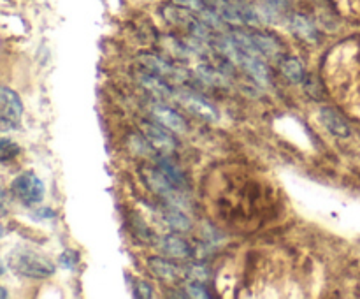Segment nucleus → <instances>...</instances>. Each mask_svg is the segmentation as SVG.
Masks as SVG:
<instances>
[{
  "label": "nucleus",
  "instance_id": "25",
  "mask_svg": "<svg viewBox=\"0 0 360 299\" xmlns=\"http://www.w3.org/2000/svg\"><path fill=\"white\" fill-rule=\"evenodd\" d=\"M136 295L139 298H153V287H151L148 281L144 280H137L136 281Z\"/></svg>",
  "mask_w": 360,
  "mask_h": 299
},
{
  "label": "nucleus",
  "instance_id": "13",
  "mask_svg": "<svg viewBox=\"0 0 360 299\" xmlns=\"http://www.w3.org/2000/svg\"><path fill=\"white\" fill-rule=\"evenodd\" d=\"M139 62L143 63L148 70H151V72L158 74V76H162V77H172V79H179L181 76H185V72H183L181 69L171 65L167 60L160 58V56L153 55V53H141Z\"/></svg>",
  "mask_w": 360,
  "mask_h": 299
},
{
  "label": "nucleus",
  "instance_id": "15",
  "mask_svg": "<svg viewBox=\"0 0 360 299\" xmlns=\"http://www.w3.org/2000/svg\"><path fill=\"white\" fill-rule=\"evenodd\" d=\"M137 81H139L141 84H143L146 90H150L151 94L157 95V97L160 98H167V97H172L174 95V91H172V88L169 87V83H165L164 79H162V76H158V74L151 72V70H139V72L136 74Z\"/></svg>",
  "mask_w": 360,
  "mask_h": 299
},
{
  "label": "nucleus",
  "instance_id": "4",
  "mask_svg": "<svg viewBox=\"0 0 360 299\" xmlns=\"http://www.w3.org/2000/svg\"><path fill=\"white\" fill-rule=\"evenodd\" d=\"M44 183L41 178L34 174L32 171H25L18 174L11 183V192L18 201L25 204V206H32V204H39L44 199Z\"/></svg>",
  "mask_w": 360,
  "mask_h": 299
},
{
  "label": "nucleus",
  "instance_id": "12",
  "mask_svg": "<svg viewBox=\"0 0 360 299\" xmlns=\"http://www.w3.org/2000/svg\"><path fill=\"white\" fill-rule=\"evenodd\" d=\"M157 246L160 248V252L164 253L165 257H171V259L186 260L190 259L193 253V250L190 248L188 243L174 234H165L162 236V238H158Z\"/></svg>",
  "mask_w": 360,
  "mask_h": 299
},
{
  "label": "nucleus",
  "instance_id": "11",
  "mask_svg": "<svg viewBox=\"0 0 360 299\" xmlns=\"http://www.w3.org/2000/svg\"><path fill=\"white\" fill-rule=\"evenodd\" d=\"M148 269L151 271L153 276L165 281V284H174V281L181 280L183 274H185V267L176 266L174 262H171L165 257H150L148 259Z\"/></svg>",
  "mask_w": 360,
  "mask_h": 299
},
{
  "label": "nucleus",
  "instance_id": "5",
  "mask_svg": "<svg viewBox=\"0 0 360 299\" xmlns=\"http://www.w3.org/2000/svg\"><path fill=\"white\" fill-rule=\"evenodd\" d=\"M320 123L323 125V129L330 134V136L338 137V139H348L352 137V125L347 120V116L336 109L334 106H320L319 111Z\"/></svg>",
  "mask_w": 360,
  "mask_h": 299
},
{
  "label": "nucleus",
  "instance_id": "24",
  "mask_svg": "<svg viewBox=\"0 0 360 299\" xmlns=\"http://www.w3.org/2000/svg\"><path fill=\"white\" fill-rule=\"evenodd\" d=\"M60 266L62 267H67V269H74L77 264V253L72 252V250H65V252L60 255L58 259Z\"/></svg>",
  "mask_w": 360,
  "mask_h": 299
},
{
  "label": "nucleus",
  "instance_id": "16",
  "mask_svg": "<svg viewBox=\"0 0 360 299\" xmlns=\"http://www.w3.org/2000/svg\"><path fill=\"white\" fill-rule=\"evenodd\" d=\"M280 72L292 84H302L306 81V69L295 56H283L280 60Z\"/></svg>",
  "mask_w": 360,
  "mask_h": 299
},
{
  "label": "nucleus",
  "instance_id": "27",
  "mask_svg": "<svg viewBox=\"0 0 360 299\" xmlns=\"http://www.w3.org/2000/svg\"><path fill=\"white\" fill-rule=\"evenodd\" d=\"M267 4H271V6L278 7V9H285V7L288 6V0H266Z\"/></svg>",
  "mask_w": 360,
  "mask_h": 299
},
{
  "label": "nucleus",
  "instance_id": "6",
  "mask_svg": "<svg viewBox=\"0 0 360 299\" xmlns=\"http://www.w3.org/2000/svg\"><path fill=\"white\" fill-rule=\"evenodd\" d=\"M141 132L148 137L151 144L155 146V150L158 153H171L178 148V143H176L174 136L169 132L167 127H164L158 122H150V120H143L139 125Z\"/></svg>",
  "mask_w": 360,
  "mask_h": 299
},
{
  "label": "nucleus",
  "instance_id": "10",
  "mask_svg": "<svg viewBox=\"0 0 360 299\" xmlns=\"http://www.w3.org/2000/svg\"><path fill=\"white\" fill-rule=\"evenodd\" d=\"M238 67H241L250 77H252L255 83H259L260 87L264 88H269L273 87V76H271V70L269 67L266 65L260 56L257 55H250V53L241 51V56H239V62Z\"/></svg>",
  "mask_w": 360,
  "mask_h": 299
},
{
  "label": "nucleus",
  "instance_id": "3",
  "mask_svg": "<svg viewBox=\"0 0 360 299\" xmlns=\"http://www.w3.org/2000/svg\"><path fill=\"white\" fill-rule=\"evenodd\" d=\"M143 174H144V179H146L148 186H150L158 197H162L167 206L179 208V210L188 208V201H186L185 193L181 192V189L172 185V183L165 178L164 172H162L160 169H144Z\"/></svg>",
  "mask_w": 360,
  "mask_h": 299
},
{
  "label": "nucleus",
  "instance_id": "8",
  "mask_svg": "<svg viewBox=\"0 0 360 299\" xmlns=\"http://www.w3.org/2000/svg\"><path fill=\"white\" fill-rule=\"evenodd\" d=\"M0 106H2V129L7 130L9 127L16 125L20 122L21 115H23V102H21L20 95L9 87L0 88Z\"/></svg>",
  "mask_w": 360,
  "mask_h": 299
},
{
  "label": "nucleus",
  "instance_id": "9",
  "mask_svg": "<svg viewBox=\"0 0 360 299\" xmlns=\"http://www.w3.org/2000/svg\"><path fill=\"white\" fill-rule=\"evenodd\" d=\"M151 116L157 120L158 123H162L164 127H167L169 130L176 134H186L188 132V123L183 118V115H179L176 109H172L171 106H165L162 102H150L148 104Z\"/></svg>",
  "mask_w": 360,
  "mask_h": 299
},
{
  "label": "nucleus",
  "instance_id": "20",
  "mask_svg": "<svg viewBox=\"0 0 360 299\" xmlns=\"http://www.w3.org/2000/svg\"><path fill=\"white\" fill-rule=\"evenodd\" d=\"M185 274L190 278V280H195V281H202L206 284L207 280L211 278V269L206 266V264H190V266L185 267Z\"/></svg>",
  "mask_w": 360,
  "mask_h": 299
},
{
  "label": "nucleus",
  "instance_id": "26",
  "mask_svg": "<svg viewBox=\"0 0 360 299\" xmlns=\"http://www.w3.org/2000/svg\"><path fill=\"white\" fill-rule=\"evenodd\" d=\"M34 218L35 220H53V218H56V211L49 206H41L34 211Z\"/></svg>",
  "mask_w": 360,
  "mask_h": 299
},
{
  "label": "nucleus",
  "instance_id": "14",
  "mask_svg": "<svg viewBox=\"0 0 360 299\" xmlns=\"http://www.w3.org/2000/svg\"><path fill=\"white\" fill-rule=\"evenodd\" d=\"M290 27L292 32L297 35L301 41L308 42V44H316L320 41V32L316 25L309 20L304 14H294L290 18Z\"/></svg>",
  "mask_w": 360,
  "mask_h": 299
},
{
  "label": "nucleus",
  "instance_id": "28",
  "mask_svg": "<svg viewBox=\"0 0 360 299\" xmlns=\"http://www.w3.org/2000/svg\"><path fill=\"white\" fill-rule=\"evenodd\" d=\"M243 2H245V0H243Z\"/></svg>",
  "mask_w": 360,
  "mask_h": 299
},
{
  "label": "nucleus",
  "instance_id": "2",
  "mask_svg": "<svg viewBox=\"0 0 360 299\" xmlns=\"http://www.w3.org/2000/svg\"><path fill=\"white\" fill-rule=\"evenodd\" d=\"M6 264L11 267V271L23 278H30V280H44L55 273V264L42 253L34 252L30 248H18L11 250L7 253Z\"/></svg>",
  "mask_w": 360,
  "mask_h": 299
},
{
  "label": "nucleus",
  "instance_id": "23",
  "mask_svg": "<svg viewBox=\"0 0 360 299\" xmlns=\"http://www.w3.org/2000/svg\"><path fill=\"white\" fill-rule=\"evenodd\" d=\"M172 2H174L176 6L185 7V9L192 11V13H195V14H199L200 11H204L207 7L206 0H172Z\"/></svg>",
  "mask_w": 360,
  "mask_h": 299
},
{
  "label": "nucleus",
  "instance_id": "17",
  "mask_svg": "<svg viewBox=\"0 0 360 299\" xmlns=\"http://www.w3.org/2000/svg\"><path fill=\"white\" fill-rule=\"evenodd\" d=\"M164 220L172 231H178V232H188L192 229V220L183 213V210L179 208H172L167 206L164 210Z\"/></svg>",
  "mask_w": 360,
  "mask_h": 299
},
{
  "label": "nucleus",
  "instance_id": "22",
  "mask_svg": "<svg viewBox=\"0 0 360 299\" xmlns=\"http://www.w3.org/2000/svg\"><path fill=\"white\" fill-rule=\"evenodd\" d=\"M185 291H186V295H190V298H200V299L211 298V292L207 291V287L202 284V281L190 280L188 284L185 285Z\"/></svg>",
  "mask_w": 360,
  "mask_h": 299
},
{
  "label": "nucleus",
  "instance_id": "18",
  "mask_svg": "<svg viewBox=\"0 0 360 299\" xmlns=\"http://www.w3.org/2000/svg\"><path fill=\"white\" fill-rule=\"evenodd\" d=\"M127 146L132 153L139 155L143 158H155L157 157V150H155L153 144L148 141V137L144 134H130L129 141H127Z\"/></svg>",
  "mask_w": 360,
  "mask_h": 299
},
{
  "label": "nucleus",
  "instance_id": "1",
  "mask_svg": "<svg viewBox=\"0 0 360 299\" xmlns=\"http://www.w3.org/2000/svg\"><path fill=\"white\" fill-rule=\"evenodd\" d=\"M322 69L334 97L348 109L360 111V41L336 46L322 62Z\"/></svg>",
  "mask_w": 360,
  "mask_h": 299
},
{
  "label": "nucleus",
  "instance_id": "19",
  "mask_svg": "<svg viewBox=\"0 0 360 299\" xmlns=\"http://www.w3.org/2000/svg\"><path fill=\"white\" fill-rule=\"evenodd\" d=\"M252 37L255 41L257 48L260 49L264 56H278L281 55V44L278 42L276 37L264 32H252Z\"/></svg>",
  "mask_w": 360,
  "mask_h": 299
},
{
  "label": "nucleus",
  "instance_id": "21",
  "mask_svg": "<svg viewBox=\"0 0 360 299\" xmlns=\"http://www.w3.org/2000/svg\"><path fill=\"white\" fill-rule=\"evenodd\" d=\"M18 153H20V146L14 141L2 137V141H0V160H2V164L13 160Z\"/></svg>",
  "mask_w": 360,
  "mask_h": 299
},
{
  "label": "nucleus",
  "instance_id": "7",
  "mask_svg": "<svg viewBox=\"0 0 360 299\" xmlns=\"http://www.w3.org/2000/svg\"><path fill=\"white\" fill-rule=\"evenodd\" d=\"M174 97L188 109L192 115L199 116L204 122H217L218 120V111L211 102H207L206 98L197 95L195 91L188 90H179L178 94H174Z\"/></svg>",
  "mask_w": 360,
  "mask_h": 299
}]
</instances>
